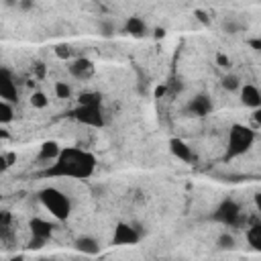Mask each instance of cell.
Instances as JSON below:
<instances>
[{"mask_svg":"<svg viewBox=\"0 0 261 261\" xmlns=\"http://www.w3.org/2000/svg\"><path fill=\"white\" fill-rule=\"evenodd\" d=\"M98 169V159L92 151L69 145L63 147L55 161H51L43 171L41 177H61V179H90Z\"/></svg>","mask_w":261,"mask_h":261,"instance_id":"1","label":"cell"},{"mask_svg":"<svg viewBox=\"0 0 261 261\" xmlns=\"http://www.w3.org/2000/svg\"><path fill=\"white\" fill-rule=\"evenodd\" d=\"M255 130L247 124H241V122H234L230 124L228 133H226V147H224V161H230V159H237V157H243L247 155L253 145H255Z\"/></svg>","mask_w":261,"mask_h":261,"instance_id":"2","label":"cell"},{"mask_svg":"<svg viewBox=\"0 0 261 261\" xmlns=\"http://www.w3.org/2000/svg\"><path fill=\"white\" fill-rule=\"evenodd\" d=\"M37 198L41 202V206L59 222H65L69 216H71V210H73V204L69 200V196L55 188V186H45L37 192Z\"/></svg>","mask_w":261,"mask_h":261,"instance_id":"3","label":"cell"},{"mask_svg":"<svg viewBox=\"0 0 261 261\" xmlns=\"http://www.w3.org/2000/svg\"><path fill=\"white\" fill-rule=\"evenodd\" d=\"M210 220L216 222V224H222V226H226V228H241V226L245 224L247 216H245L241 204H239L234 198H228V196H226V198H222V200L216 204V208H214L212 214H210Z\"/></svg>","mask_w":261,"mask_h":261,"instance_id":"4","label":"cell"},{"mask_svg":"<svg viewBox=\"0 0 261 261\" xmlns=\"http://www.w3.org/2000/svg\"><path fill=\"white\" fill-rule=\"evenodd\" d=\"M69 116L77 124L90 126V128H104L108 122L102 104H75V108L69 110Z\"/></svg>","mask_w":261,"mask_h":261,"instance_id":"5","label":"cell"},{"mask_svg":"<svg viewBox=\"0 0 261 261\" xmlns=\"http://www.w3.org/2000/svg\"><path fill=\"white\" fill-rule=\"evenodd\" d=\"M143 237H145V230H143L141 224L120 220V222L114 224L110 243L114 247H130V245H139L143 241Z\"/></svg>","mask_w":261,"mask_h":261,"instance_id":"6","label":"cell"},{"mask_svg":"<svg viewBox=\"0 0 261 261\" xmlns=\"http://www.w3.org/2000/svg\"><path fill=\"white\" fill-rule=\"evenodd\" d=\"M29 230H31L29 249H41V247H45V245L51 241L53 230H55V224L49 222L47 218L35 216V218L29 220Z\"/></svg>","mask_w":261,"mask_h":261,"instance_id":"7","label":"cell"},{"mask_svg":"<svg viewBox=\"0 0 261 261\" xmlns=\"http://www.w3.org/2000/svg\"><path fill=\"white\" fill-rule=\"evenodd\" d=\"M212 110H214V102L206 92L194 94L184 106V112L192 118H206L208 114H212Z\"/></svg>","mask_w":261,"mask_h":261,"instance_id":"8","label":"cell"},{"mask_svg":"<svg viewBox=\"0 0 261 261\" xmlns=\"http://www.w3.org/2000/svg\"><path fill=\"white\" fill-rule=\"evenodd\" d=\"M67 71H69V75L73 77V80H77V82H86V80H92L94 75H96V65H94V61L90 59V57H73L71 61H69V65H67Z\"/></svg>","mask_w":261,"mask_h":261,"instance_id":"9","label":"cell"},{"mask_svg":"<svg viewBox=\"0 0 261 261\" xmlns=\"http://www.w3.org/2000/svg\"><path fill=\"white\" fill-rule=\"evenodd\" d=\"M0 100L8 102H18V86H16V75L12 73L10 67L2 65L0 67Z\"/></svg>","mask_w":261,"mask_h":261,"instance_id":"10","label":"cell"},{"mask_svg":"<svg viewBox=\"0 0 261 261\" xmlns=\"http://www.w3.org/2000/svg\"><path fill=\"white\" fill-rule=\"evenodd\" d=\"M167 145H169L171 155H173L175 159H179L181 163H194V161H198V155L194 153V149H192L184 139H179V137H171Z\"/></svg>","mask_w":261,"mask_h":261,"instance_id":"11","label":"cell"},{"mask_svg":"<svg viewBox=\"0 0 261 261\" xmlns=\"http://www.w3.org/2000/svg\"><path fill=\"white\" fill-rule=\"evenodd\" d=\"M122 33L128 35V37H133V39H143V37L149 35V24H147V20H145L143 16L133 14V16H126V18H124V22H122Z\"/></svg>","mask_w":261,"mask_h":261,"instance_id":"12","label":"cell"},{"mask_svg":"<svg viewBox=\"0 0 261 261\" xmlns=\"http://www.w3.org/2000/svg\"><path fill=\"white\" fill-rule=\"evenodd\" d=\"M239 100L245 108H259L261 106V88H257L255 84H243L239 90Z\"/></svg>","mask_w":261,"mask_h":261,"instance_id":"13","label":"cell"},{"mask_svg":"<svg viewBox=\"0 0 261 261\" xmlns=\"http://www.w3.org/2000/svg\"><path fill=\"white\" fill-rule=\"evenodd\" d=\"M73 249H75L77 253H82V255L94 257V255L100 253L102 245H100V241H98L94 234H80V237H75V241H73Z\"/></svg>","mask_w":261,"mask_h":261,"instance_id":"14","label":"cell"},{"mask_svg":"<svg viewBox=\"0 0 261 261\" xmlns=\"http://www.w3.org/2000/svg\"><path fill=\"white\" fill-rule=\"evenodd\" d=\"M61 149H63V147H59L57 141H45V143H41V147H39V155H37V159H39L41 163L49 165L51 161L57 159V155L61 153Z\"/></svg>","mask_w":261,"mask_h":261,"instance_id":"15","label":"cell"},{"mask_svg":"<svg viewBox=\"0 0 261 261\" xmlns=\"http://www.w3.org/2000/svg\"><path fill=\"white\" fill-rule=\"evenodd\" d=\"M220 27H222V31H224L226 35H239V33L247 31V24H245L243 20H239L237 16H226V18H222Z\"/></svg>","mask_w":261,"mask_h":261,"instance_id":"16","label":"cell"},{"mask_svg":"<svg viewBox=\"0 0 261 261\" xmlns=\"http://www.w3.org/2000/svg\"><path fill=\"white\" fill-rule=\"evenodd\" d=\"M16 118V104L8 100H0V124L6 126Z\"/></svg>","mask_w":261,"mask_h":261,"instance_id":"17","label":"cell"},{"mask_svg":"<svg viewBox=\"0 0 261 261\" xmlns=\"http://www.w3.org/2000/svg\"><path fill=\"white\" fill-rule=\"evenodd\" d=\"M220 86H222V90H226V92H239L241 86H243V82H241V77H239L237 73L226 71V73L220 77Z\"/></svg>","mask_w":261,"mask_h":261,"instance_id":"18","label":"cell"},{"mask_svg":"<svg viewBox=\"0 0 261 261\" xmlns=\"http://www.w3.org/2000/svg\"><path fill=\"white\" fill-rule=\"evenodd\" d=\"M234 247H237V239H234L232 232L224 230V232H220V234L216 237V249H218V251H232Z\"/></svg>","mask_w":261,"mask_h":261,"instance_id":"19","label":"cell"},{"mask_svg":"<svg viewBox=\"0 0 261 261\" xmlns=\"http://www.w3.org/2000/svg\"><path fill=\"white\" fill-rule=\"evenodd\" d=\"M247 243L251 245L253 251L261 253V224H253L247 228Z\"/></svg>","mask_w":261,"mask_h":261,"instance_id":"20","label":"cell"},{"mask_svg":"<svg viewBox=\"0 0 261 261\" xmlns=\"http://www.w3.org/2000/svg\"><path fill=\"white\" fill-rule=\"evenodd\" d=\"M98 35H100L102 39H112V37L116 35V24H114V20H110V18H100V20H98Z\"/></svg>","mask_w":261,"mask_h":261,"instance_id":"21","label":"cell"},{"mask_svg":"<svg viewBox=\"0 0 261 261\" xmlns=\"http://www.w3.org/2000/svg\"><path fill=\"white\" fill-rule=\"evenodd\" d=\"M104 96L98 90H86L77 96V104H102Z\"/></svg>","mask_w":261,"mask_h":261,"instance_id":"22","label":"cell"},{"mask_svg":"<svg viewBox=\"0 0 261 261\" xmlns=\"http://www.w3.org/2000/svg\"><path fill=\"white\" fill-rule=\"evenodd\" d=\"M29 104H31L33 108H37V110H43V108L49 106V96H47L43 90H35V92L31 94V98H29Z\"/></svg>","mask_w":261,"mask_h":261,"instance_id":"23","label":"cell"},{"mask_svg":"<svg viewBox=\"0 0 261 261\" xmlns=\"http://www.w3.org/2000/svg\"><path fill=\"white\" fill-rule=\"evenodd\" d=\"M53 92H55V96H57V98H61V100H67V98H71V94H73L71 86H69L67 82H63V80L55 82V86H53Z\"/></svg>","mask_w":261,"mask_h":261,"instance_id":"24","label":"cell"},{"mask_svg":"<svg viewBox=\"0 0 261 261\" xmlns=\"http://www.w3.org/2000/svg\"><path fill=\"white\" fill-rule=\"evenodd\" d=\"M10 224H12V216H10V212H8V210H2V214H0V237H2V241L8 237V232H10Z\"/></svg>","mask_w":261,"mask_h":261,"instance_id":"25","label":"cell"},{"mask_svg":"<svg viewBox=\"0 0 261 261\" xmlns=\"http://www.w3.org/2000/svg\"><path fill=\"white\" fill-rule=\"evenodd\" d=\"M55 55L59 57V59H65V61H71V47L69 45H57L55 47Z\"/></svg>","mask_w":261,"mask_h":261,"instance_id":"26","label":"cell"},{"mask_svg":"<svg viewBox=\"0 0 261 261\" xmlns=\"http://www.w3.org/2000/svg\"><path fill=\"white\" fill-rule=\"evenodd\" d=\"M12 161H16V155L14 153H2L0 155V163H2V171H6L10 165H12Z\"/></svg>","mask_w":261,"mask_h":261,"instance_id":"27","label":"cell"},{"mask_svg":"<svg viewBox=\"0 0 261 261\" xmlns=\"http://www.w3.org/2000/svg\"><path fill=\"white\" fill-rule=\"evenodd\" d=\"M194 16H196V20H200V22H202V24H206V27H208V24H210V20H212V18L208 16V12H204L202 8H196V10H194Z\"/></svg>","mask_w":261,"mask_h":261,"instance_id":"28","label":"cell"},{"mask_svg":"<svg viewBox=\"0 0 261 261\" xmlns=\"http://www.w3.org/2000/svg\"><path fill=\"white\" fill-rule=\"evenodd\" d=\"M216 63L222 67V69H226V71H230V59L224 55V53H216Z\"/></svg>","mask_w":261,"mask_h":261,"instance_id":"29","label":"cell"},{"mask_svg":"<svg viewBox=\"0 0 261 261\" xmlns=\"http://www.w3.org/2000/svg\"><path fill=\"white\" fill-rule=\"evenodd\" d=\"M247 45H249V49H253L255 53H261V37H249V39H247Z\"/></svg>","mask_w":261,"mask_h":261,"instance_id":"30","label":"cell"},{"mask_svg":"<svg viewBox=\"0 0 261 261\" xmlns=\"http://www.w3.org/2000/svg\"><path fill=\"white\" fill-rule=\"evenodd\" d=\"M18 8H20L22 12H29V10L35 8V0H18Z\"/></svg>","mask_w":261,"mask_h":261,"instance_id":"31","label":"cell"},{"mask_svg":"<svg viewBox=\"0 0 261 261\" xmlns=\"http://www.w3.org/2000/svg\"><path fill=\"white\" fill-rule=\"evenodd\" d=\"M253 120H255V124H257V126L261 128V106L253 110Z\"/></svg>","mask_w":261,"mask_h":261,"instance_id":"32","label":"cell"},{"mask_svg":"<svg viewBox=\"0 0 261 261\" xmlns=\"http://www.w3.org/2000/svg\"><path fill=\"white\" fill-rule=\"evenodd\" d=\"M253 202H255V208H257V212L261 214V192H257V194H255Z\"/></svg>","mask_w":261,"mask_h":261,"instance_id":"33","label":"cell"},{"mask_svg":"<svg viewBox=\"0 0 261 261\" xmlns=\"http://www.w3.org/2000/svg\"><path fill=\"white\" fill-rule=\"evenodd\" d=\"M33 67H35V71H37V75H43V73H45V67H43V63H35Z\"/></svg>","mask_w":261,"mask_h":261,"instance_id":"34","label":"cell"},{"mask_svg":"<svg viewBox=\"0 0 261 261\" xmlns=\"http://www.w3.org/2000/svg\"><path fill=\"white\" fill-rule=\"evenodd\" d=\"M4 6H8V8H18V0H4Z\"/></svg>","mask_w":261,"mask_h":261,"instance_id":"35","label":"cell"},{"mask_svg":"<svg viewBox=\"0 0 261 261\" xmlns=\"http://www.w3.org/2000/svg\"><path fill=\"white\" fill-rule=\"evenodd\" d=\"M165 37V29H155V39H161Z\"/></svg>","mask_w":261,"mask_h":261,"instance_id":"36","label":"cell"}]
</instances>
